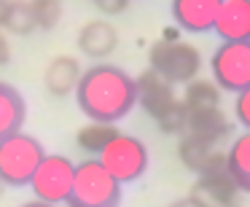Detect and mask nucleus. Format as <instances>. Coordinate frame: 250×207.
<instances>
[{
	"mask_svg": "<svg viewBox=\"0 0 250 207\" xmlns=\"http://www.w3.org/2000/svg\"><path fill=\"white\" fill-rule=\"evenodd\" d=\"M178 156L196 175H207V172H215V169L226 167V151H221L215 143H207L194 135H180Z\"/></svg>",
	"mask_w": 250,
	"mask_h": 207,
	"instance_id": "9d476101",
	"label": "nucleus"
},
{
	"mask_svg": "<svg viewBox=\"0 0 250 207\" xmlns=\"http://www.w3.org/2000/svg\"><path fill=\"white\" fill-rule=\"evenodd\" d=\"M116 46H119V33L108 19H89L78 30V49L92 60H103V57L113 54Z\"/></svg>",
	"mask_w": 250,
	"mask_h": 207,
	"instance_id": "ddd939ff",
	"label": "nucleus"
},
{
	"mask_svg": "<svg viewBox=\"0 0 250 207\" xmlns=\"http://www.w3.org/2000/svg\"><path fill=\"white\" fill-rule=\"evenodd\" d=\"M11 62V43H8V35L0 30V67Z\"/></svg>",
	"mask_w": 250,
	"mask_h": 207,
	"instance_id": "b1692460",
	"label": "nucleus"
},
{
	"mask_svg": "<svg viewBox=\"0 0 250 207\" xmlns=\"http://www.w3.org/2000/svg\"><path fill=\"white\" fill-rule=\"evenodd\" d=\"M27 3H30L35 30H54L60 24L62 11H65L62 0H27Z\"/></svg>",
	"mask_w": 250,
	"mask_h": 207,
	"instance_id": "aec40b11",
	"label": "nucleus"
},
{
	"mask_svg": "<svg viewBox=\"0 0 250 207\" xmlns=\"http://www.w3.org/2000/svg\"><path fill=\"white\" fill-rule=\"evenodd\" d=\"M212 30L226 43L250 41V0H223Z\"/></svg>",
	"mask_w": 250,
	"mask_h": 207,
	"instance_id": "f8f14e48",
	"label": "nucleus"
},
{
	"mask_svg": "<svg viewBox=\"0 0 250 207\" xmlns=\"http://www.w3.org/2000/svg\"><path fill=\"white\" fill-rule=\"evenodd\" d=\"M121 205V183L97 162L76 164L73 186L67 194V207H119Z\"/></svg>",
	"mask_w": 250,
	"mask_h": 207,
	"instance_id": "7ed1b4c3",
	"label": "nucleus"
},
{
	"mask_svg": "<svg viewBox=\"0 0 250 207\" xmlns=\"http://www.w3.org/2000/svg\"><path fill=\"white\" fill-rule=\"evenodd\" d=\"M73 94L81 113L89 121H100V124H116L129 116L137 105L135 76L110 62H97L86 67Z\"/></svg>",
	"mask_w": 250,
	"mask_h": 207,
	"instance_id": "f257e3e1",
	"label": "nucleus"
},
{
	"mask_svg": "<svg viewBox=\"0 0 250 207\" xmlns=\"http://www.w3.org/2000/svg\"><path fill=\"white\" fill-rule=\"evenodd\" d=\"M183 135H194V137H202V140L218 145L221 140L231 137V121L226 119V113L221 108L186 113V132Z\"/></svg>",
	"mask_w": 250,
	"mask_h": 207,
	"instance_id": "2eb2a0df",
	"label": "nucleus"
},
{
	"mask_svg": "<svg viewBox=\"0 0 250 207\" xmlns=\"http://www.w3.org/2000/svg\"><path fill=\"white\" fill-rule=\"evenodd\" d=\"M191 199H196L202 207H229L237 205L239 188L234 183V178L229 175V169H215V172L199 175L194 186H191Z\"/></svg>",
	"mask_w": 250,
	"mask_h": 207,
	"instance_id": "1a4fd4ad",
	"label": "nucleus"
},
{
	"mask_svg": "<svg viewBox=\"0 0 250 207\" xmlns=\"http://www.w3.org/2000/svg\"><path fill=\"white\" fill-rule=\"evenodd\" d=\"M148 70L159 73L172 86L188 83L202 70V54L194 43L180 41L175 33H167L164 38L153 41L148 49Z\"/></svg>",
	"mask_w": 250,
	"mask_h": 207,
	"instance_id": "f03ea898",
	"label": "nucleus"
},
{
	"mask_svg": "<svg viewBox=\"0 0 250 207\" xmlns=\"http://www.w3.org/2000/svg\"><path fill=\"white\" fill-rule=\"evenodd\" d=\"M135 89H137V103L156 121H162L164 116H169L180 105V97L175 94V86L169 81H164L153 70H143L135 78Z\"/></svg>",
	"mask_w": 250,
	"mask_h": 207,
	"instance_id": "6e6552de",
	"label": "nucleus"
},
{
	"mask_svg": "<svg viewBox=\"0 0 250 207\" xmlns=\"http://www.w3.org/2000/svg\"><path fill=\"white\" fill-rule=\"evenodd\" d=\"M22 207H51V205H43V202H24Z\"/></svg>",
	"mask_w": 250,
	"mask_h": 207,
	"instance_id": "bb28decb",
	"label": "nucleus"
},
{
	"mask_svg": "<svg viewBox=\"0 0 250 207\" xmlns=\"http://www.w3.org/2000/svg\"><path fill=\"white\" fill-rule=\"evenodd\" d=\"M24 119H27V103L22 92L11 83L0 81V140L14 132H22Z\"/></svg>",
	"mask_w": 250,
	"mask_h": 207,
	"instance_id": "dca6fc26",
	"label": "nucleus"
},
{
	"mask_svg": "<svg viewBox=\"0 0 250 207\" xmlns=\"http://www.w3.org/2000/svg\"><path fill=\"white\" fill-rule=\"evenodd\" d=\"M234 116L242 124V129L250 132V86L237 94V100H234Z\"/></svg>",
	"mask_w": 250,
	"mask_h": 207,
	"instance_id": "4be33fe9",
	"label": "nucleus"
},
{
	"mask_svg": "<svg viewBox=\"0 0 250 207\" xmlns=\"http://www.w3.org/2000/svg\"><path fill=\"white\" fill-rule=\"evenodd\" d=\"M0 191H3V183H0Z\"/></svg>",
	"mask_w": 250,
	"mask_h": 207,
	"instance_id": "c85d7f7f",
	"label": "nucleus"
},
{
	"mask_svg": "<svg viewBox=\"0 0 250 207\" xmlns=\"http://www.w3.org/2000/svg\"><path fill=\"white\" fill-rule=\"evenodd\" d=\"M180 103H183L186 113L218 108V105H221V89H218L212 81H207V78H194V81H188L186 94H183Z\"/></svg>",
	"mask_w": 250,
	"mask_h": 207,
	"instance_id": "a211bd4d",
	"label": "nucleus"
},
{
	"mask_svg": "<svg viewBox=\"0 0 250 207\" xmlns=\"http://www.w3.org/2000/svg\"><path fill=\"white\" fill-rule=\"evenodd\" d=\"M6 11H8V0H0V27H3V19H6Z\"/></svg>",
	"mask_w": 250,
	"mask_h": 207,
	"instance_id": "a878e982",
	"label": "nucleus"
},
{
	"mask_svg": "<svg viewBox=\"0 0 250 207\" xmlns=\"http://www.w3.org/2000/svg\"><path fill=\"white\" fill-rule=\"evenodd\" d=\"M169 207H202L196 199H191V196H183V199H175L169 202Z\"/></svg>",
	"mask_w": 250,
	"mask_h": 207,
	"instance_id": "393cba45",
	"label": "nucleus"
},
{
	"mask_svg": "<svg viewBox=\"0 0 250 207\" xmlns=\"http://www.w3.org/2000/svg\"><path fill=\"white\" fill-rule=\"evenodd\" d=\"M212 83L223 92L239 94L242 89L250 86V41L239 43H226L221 41L210 57Z\"/></svg>",
	"mask_w": 250,
	"mask_h": 207,
	"instance_id": "0eeeda50",
	"label": "nucleus"
},
{
	"mask_svg": "<svg viewBox=\"0 0 250 207\" xmlns=\"http://www.w3.org/2000/svg\"><path fill=\"white\" fill-rule=\"evenodd\" d=\"M94 8H100L103 14L113 17V14H124L126 6H129V0H89Z\"/></svg>",
	"mask_w": 250,
	"mask_h": 207,
	"instance_id": "5701e85b",
	"label": "nucleus"
},
{
	"mask_svg": "<svg viewBox=\"0 0 250 207\" xmlns=\"http://www.w3.org/2000/svg\"><path fill=\"white\" fill-rule=\"evenodd\" d=\"M116 135H119L116 124L89 121V124H83L81 129H78V148H81V151H86V153H92V156H100V153H103V148L108 145Z\"/></svg>",
	"mask_w": 250,
	"mask_h": 207,
	"instance_id": "6ab92c4d",
	"label": "nucleus"
},
{
	"mask_svg": "<svg viewBox=\"0 0 250 207\" xmlns=\"http://www.w3.org/2000/svg\"><path fill=\"white\" fill-rule=\"evenodd\" d=\"M229 207H239V205H229Z\"/></svg>",
	"mask_w": 250,
	"mask_h": 207,
	"instance_id": "cd10ccee",
	"label": "nucleus"
},
{
	"mask_svg": "<svg viewBox=\"0 0 250 207\" xmlns=\"http://www.w3.org/2000/svg\"><path fill=\"white\" fill-rule=\"evenodd\" d=\"M223 0H172V22L186 33H210Z\"/></svg>",
	"mask_w": 250,
	"mask_h": 207,
	"instance_id": "9b49d317",
	"label": "nucleus"
},
{
	"mask_svg": "<svg viewBox=\"0 0 250 207\" xmlns=\"http://www.w3.org/2000/svg\"><path fill=\"white\" fill-rule=\"evenodd\" d=\"M73 175H76L73 159L62 156V153H46L27 186L33 188L35 202L57 207L60 202H67V194H70V186H73Z\"/></svg>",
	"mask_w": 250,
	"mask_h": 207,
	"instance_id": "423d86ee",
	"label": "nucleus"
},
{
	"mask_svg": "<svg viewBox=\"0 0 250 207\" xmlns=\"http://www.w3.org/2000/svg\"><path fill=\"white\" fill-rule=\"evenodd\" d=\"M81 73H83V67H81V62H78L76 57L60 54L46 65L43 86H46V92L54 94V97H67L70 92H76Z\"/></svg>",
	"mask_w": 250,
	"mask_h": 207,
	"instance_id": "4468645a",
	"label": "nucleus"
},
{
	"mask_svg": "<svg viewBox=\"0 0 250 207\" xmlns=\"http://www.w3.org/2000/svg\"><path fill=\"white\" fill-rule=\"evenodd\" d=\"M226 169L234 178L237 188L250 194V132H242L231 140L226 151Z\"/></svg>",
	"mask_w": 250,
	"mask_h": 207,
	"instance_id": "f3484780",
	"label": "nucleus"
},
{
	"mask_svg": "<svg viewBox=\"0 0 250 207\" xmlns=\"http://www.w3.org/2000/svg\"><path fill=\"white\" fill-rule=\"evenodd\" d=\"M0 30H8L14 35L33 33L35 24H33V14H30L27 0H8V11H6V19H3V27Z\"/></svg>",
	"mask_w": 250,
	"mask_h": 207,
	"instance_id": "412c9836",
	"label": "nucleus"
},
{
	"mask_svg": "<svg viewBox=\"0 0 250 207\" xmlns=\"http://www.w3.org/2000/svg\"><path fill=\"white\" fill-rule=\"evenodd\" d=\"M97 162L124 186V183L137 180L148 169V148L140 137L119 132V135L103 148Z\"/></svg>",
	"mask_w": 250,
	"mask_h": 207,
	"instance_id": "39448f33",
	"label": "nucleus"
},
{
	"mask_svg": "<svg viewBox=\"0 0 250 207\" xmlns=\"http://www.w3.org/2000/svg\"><path fill=\"white\" fill-rule=\"evenodd\" d=\"M43 156L46 148L35 135L14 132V135L3 137L0 140V183L14 186V188L27 186Z\"/></svg>",
	"mask_w": 250,
	"mask_h": 207,
	"instance_id": "20e7f679",
	"label": "nucleus"
}]
</instances>
